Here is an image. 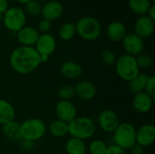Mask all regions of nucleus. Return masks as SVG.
<instances>
[{"mask_svg":"<svg viewBox=\"0 0 155 154\" xmlns=\"http://www.w3.org/2000/svg\"><path fill=\"white\" fill-rule=\"evenodd\" d=\"M9 62L12 69L19 74H29L41 64L40 55L34 46L16 47L11 53Z\"/></svg>","mask_w":155,"mask_h":154,"instance_id":"obj_1","label":"nucleus"},{"mask_svg":"<svg viewBox=\"0 0 155 154\" xmlns=\"http://www.w3.org/2000/svg\"><path fill=\"white\" fill-rule=\"evenodd\" d=\"M96 131V124L93 119L87 116L75 117L68 123V134L71 137L82 141L90 139Z\"/></svg>","mask_w":155,"mask_h":154,"instance_id":"obj_2","label":"nucleus"},{"mask_svg":"<svg viewBox=\"0 0 155 154\" xmlns=\"http://www.w3.org/2000/svg\"><path fill=\"white\" fill-rule=\"evenodd\" d=\"M76 34L86 41H94L99 38L102 31L100 22L94 16L81 17L75 24Z\"/></svg>","mask_w":155,"mask_h":154,"instance_id":"obj_3","label":"nucleus"},{"mask_svg":"<svg viewBox=\"0 0 155 154\" xmlns=\"http://www.w3.org/2000/svg\"><path fill=\"white\" fill-rule=\"evenodd\" d=\"M20 132L23 140L35 143L44 137L46 126L39 118H29L20 123Z\"/></svg>","mask_w":155,"mask_h":154,"instance_id":"obj_4","label":"nucleus"},{"mask_svg":"<svg viewBox=\"0 0 155 154\" xmlns=\"http://www.w3.org/2000/svg\"><path fill=\"white\" fill-rule=\"evenodd\" d=\"M114 65L117 75L126 82H130L140 73L135 56L127 54H122L117 58Z\"/></svg>","mask_w":155,"mask_h":154,"instance_id":"obj_5","label":"nucleus"},{"mask_svg":"<svg viewBox=\"0 0 155 154\" xmlns=\"http://www.w3.org/2000/svg\"><path fill=\"white\" fill-rule=\"evenodd\" d=\"M113 133L114 144L125 151L136 143V129L130 123H120Z\"/></svg>","mask_w":155,"mask_h":154,"instance_id":"obj_6","label":"nucleus"},{"mask_svg":"<svg viewBox=\"0 0 155 154\" xmlns=\"http://www.w3.org/2000/svg\"><path fill=\"white\" fill-rule=\"evenodd\" d=\"M26 22V15L24 9L12 6L3 14V24L10 32L17 33L23 28Z\"/></svg>","mask_w":155,"mask_h":154,"instance_id":"obj_7","label":"nucleus"},{"mask_svg":"<svg viewBox=\"0 0 155 154\" xmlns=\"http://www.w3.org/2000/svg\"><path fill=\"white\" fill-rule=\"evenodd\" d=\"M97 122L102 131L107 133H113L120 124V118L114 111L107 109L98 114Z\"/></svg>","mask_w":155,"mask_h":154,"instance_id":"obj_8","label":"nucleus"},{"mask_svg":"<svg viewBox=\"0 0 155 154\" xmlns=\"http://www.w3.org/2000/svg\"><path fill=\"white\" fill-rule=\"evenodd\" d=\"M122 44L127 54L137 56L140 54L143 53V49H144L143 39L139 37L134 33L126 34V35L122 40Z\"/></svg>","mask_w":155,"mask_h":154,"instance_id":"obj_9","label":"nucleus"},{"mask_svg":"<svg viewBox=\"0 0 155 154\" xmlns=\"http://www.w3.org/2000/svg\"><path fill=\"white\" fill-rule=\"evenodd\" d=\"M54 113L57 120L69 123L75 117H77V109L71 101L60 100L54 108Z\"/></svg>","mask_w":155,"mask_h":154,"instance_id":"obj_10","label":"nucleus"},{"mask_svg":"<svg viewBox=\"0 0 155 154\" xmlns=\"http://www.w3.org/2000/svg\"><path fill=\"white\" fill-rule=\"evenodd\" d=\"M34 47L35 48L39 55L49 57L55 51L56 48L55 38L49 33L42 34L39 35Z\"/></svg>","mask_w":155,"mask_h":154,"instance_id":"obj_11","label":"nucleus"},{"mask_svg":"<svg viewBox=\"0 0 155 154\" xmlns=\"http://www.w3.org/2000/svg\"><path fill=\"white\" fill-rule=\"evenodd\" d=\"M134 34L142 39L149 38L154 31V21L150 19L146 15H140L134 23Z\"/></svg>","mask_w":155,"mask_h":154,"instance_id":"obj_12","label":"nucleus"},{"mask_svg":"<svg viewBox=\"0 0 155 154\" xmlns=\"http://www.w3.org/2000/svg\"><path fill=\"white\" fill-rule=\"evenodd\" d=\"M136 143L140 144L143 148L151 146L155 141L154 125L147 123L142 125L136 130Z\"/></svg>","mask_w":155,"mask_h":154,"instance_id":"obj_13","label":"nucleus"},{"mask_svg":"<svg viewBox=\"0 0 155 154\" xmlns=\"http://www.w3.org/2000/svg\"><path fill=\"white\" fill-rule=\"evenodd\" d=\"M64 13V5L61 2L57 0L47 1L44 5H42L41 15L44 19L49 21L57 20Z\"/></svg>","mask_w":155,"mask_h":154,"instance_id":"obj_14","label":"nucleus"},{"mask_svg":"<svg viewBox=\"0 0 155 154\" xmlns=\"http://www.w3.org/2000/svg\"><path fill=\"white\" fill-rule=\"evenodd\" d=\"M40 34L38 30L32 26H24L16 33V38L23 46H35Z\"/></svg>","mask_w":155,"mask_h":154,"instance_id":"obj_15","label":"nucleus"},{"mask_svg":"<svg viewBox=\"0 0 155 154\" xmlns=\"http://www.w3.org/2000/svg\"><path fill=\"white\" fill-rule=\"evenodd\" d=\"M74 94L84 101H89L94 98L97 93L96 86L90 81H81L74 86Z\"/></svg>","mask_w":155,"mask_h":154,"instance_id":"obj_16","label":"nucleus"},{"mask_svg":"<svg viewBox=\"0 0 155 154\" xmlns=\"http://www.w3.org/2000/svg\"><path fill=\"white\" fill-rule=\"evenodd\" d=\"M153 99L145 92H142L134 95L133 106L134 110L140 113H147L151 111Z\"/></svg>","mask_w":155,"mask_h":154,"instance_id":"obj_17","label":"nucleus"},{"mask_svg":"<svg viewBox=\"0 0 155 154\" xmlns=\"http://www.w3.org/2000/svg\"><path fill=\"white\" fill-rule=\"evenodd\" d=\"M108 38L113 42H122L126 35L125 25L120 21H113L107 25L106 29Z\"/></svg>","mask_w":155,"mask_h":154,"instance_id":"obj_18","label":"nucleus"},{"mask_svg":"<svg viewBox=\"0 0 155 154\" xmlns=\"http://www.w3.org/2000/svg\"><path fill=\"white\" fill-rule=\"evenodd\" d=\"M60 72L61 74L67 79H76L82 75L83 68L79 64L74 61H66L61 65Z\"/></svg>","mask_w":155,"mask_h":154,"instance_id":"obj_19","label":"nucleus"},{"mask_svg":"<svg viewBox=\"0 0 155 154\" xmlns=\"http://www.w3.org/2000/svg\"><path fill=\"white\" fill-rule=\"evenodd\" d=\"M2 132L5 137L11 142H18L22 139L20 132V123L15 122V120L2 125Z\"/></svg>","mask_w":155,"mask_h":154,"instance_id":"obj_20","label":"nucleus"},{"mask_svg":"<svg viewBox=\"0 0 155 154\" xmlns=\"http://www.w3.org/2000/svg\"><path fill=\"white\" fill-rule=\"evenodd\" d=\"M64 149L67 154H86L87 146L84 141L70 137L64 145Z\"/></svg>","mask_w":155,"mask_h":154,"instance_id":"obj_21","label":"nucleus"},{"mask_svg":"<svg viewBox=\"0 0 155 154\" xmlns=\"http://www.w3.org/2000/svg\"><path fill=\"white\" fill-rule=\"evenodd\" d=\"M15 115V108L6 100L0 99V124L4 125L14 120Z\"/></svg>","mask_w":155,"mask_h":154,"instance_id":"obj_22","label":"nucleus"},{"mask_svg":"<svg viewBox=\"0 0 155 154\" xmlns=\"http://www.w3.org/2000/svg\"><path fill=\"white\" fill-rule=\"evenodd\" d=\"M149 78H150V76L147 75L146 74L139 73L133 80H131L129 82V89H130V91L134 94L144 92Z\"/></svg>","mask_w":155,"mask_h":154,"instance_id":"obj_23","label":"nucleus"},{"mask_svg":"<svg viewBox=\"0 0 155 154\" xmlns=\"http://www.w3.org/2000/svg\"><path fill=\"white\" fill-rule=\"evenodd\" d=\"M49 132L54 137L63 138L68 134V123L60 120H55L50 123Z\"/></svg>","mask_w":155,"mask_h":154,"instance_id":"obj_24","label":"nucleus"},{"mask_svg":"<svg viewBox=\"0 0 155 154\" xmlns=\"http://www.w3.org/2000/svg\"><path fill=\"white\" fill-rule=\"evenodd\" d=\"M151 5V0H128L130 9L140 15H145Z\"/></svg>","mask_w":155,"mask_h":154,"instance_id":"obj_25","label":"nucleus"},{"mask_svg":"<svg viewBox=\"0 0 155 154\" xmlns=\"http://www.w3.org/2000/svg\"><path fill=\"white\" fill-rule=\"evenodd\" d=\"M75 24L67 22L63 24L58 29V35L64 41H69L75 35Z\"/></svg>","mask_w":155,"mask_h":154,"instance_id":"obj_26","label":"nucleus"},{"mask_svg":"<svg viewBox=\"0 0 155 154\" xmlns=\"http://www.w3.org/2000/svg\"><path fill=\"white\" fill-rule=\"evenodd\" d=\"M107 147L108 146L104 141L94 140L89 143L87 147V151L90 154H105Z\"/></svg>","mask_w":155,"mask_h":154,"instance_id":"obj_27","label":"nucleus"},{"mask_svg":"<svg viewBox=\"0 0 155 154\" xmlns=\"http://www.w3.org/2000/svg\"><path fill=\"white\" fill-rule=\"evenodd\" d=\"M57 95L62 101H71V99L75 96L74 88L71 84H64L59 87L57 91Z\"/></svg>","mask_w":155,"mask_h":154,"instance_id":"obj_28","label":"nucleus"},{"mask_svg":"<svg viewBox=\"0 0 155 154\" xmlns=\"http://www.w3.org/2000/svg\"><path fill=\"white\" fill-rule=\"evenodd\" d=\"M25 13L32 16H37L41 15L42 12V4L36 0H30L25 4Z\"/></svg>","mask_w":155,"mask_h":154,"instance_id":"obj_29","label":"nucleus"},{"mask_svg":"<svg viewBox=\"0 0 155 154\" xmlns=\"http://www.w3.org/2000/svg\"><path fill=\"white\" fill-rule=\"evenodd\" d=\"M136 62L139 69H148L153 64V58L151 54L146 53H142L139 55L135 56Z\"/></svg>","mask_w":155,"mask_h":154,"instance_id":"obj_30","label":"nucleus"},{"mask_svg":"<svg viewBox=\"0 0 155 154\" xmlns=\"http://www.w3.org/2000/svg\"><path fill=\"white\" fill-rule=\"evenodd\" d=\"M116 55L114 53V51L110 49H104L101 52V60L104 64L107 66H112L116 62Z\"/></svg>","mask_w":155,"mask_h":154,"instance_id":"obj_31","label":"nucleus"},{"mask_svg":"<svg viewBox=\"0 0 155 154\" xmlns=\"http://www.w3.org/2000/svg\"><path fill=\"white\" fill-rule=\"evenodd\" d=\"M52 27V22L46 19H41L38 23V26H37V30L38 32L42 33V34H48L49 31L51 30Z\"/></svg>","mask_w":155,"mask_h":154,"instance_id":"obj_32","label":"nucleus"},{"mask_svg":"<svg viewBox=\"0 0 155 154\" xmlns=\"http://www.w3.org/2000/svg\"><path fill=\"white\" fill-rule=\"evenodd\" d=\"M146 93H148L153 99L155 98V77L154 76H150L148 83L146 84L145 87V91Z\"/></svg>","mask_w":155,"mask_h":154,"instance_id":"obj_33","label":"nucleus"},{"mask_svg":"<svg viewBox=\"0 0 155 154\" xmlns=\"http://www.w3.org/2000/svg\"><path fill=\"white\" fill-rule=\"evenodd\" d=\"M105 154H127L126 153V151L120 148L119 146L115 145V144H113L111 146H108L107 147V150H106V152Z\"/></svg>","mask_w":155,"mask_h":154,"instance_id":"obj_34","label":"nucleus"},{"mask_svg":"<svg viewBox=\"0 0 155 154\" xmlns=\"http://www.w3.org/2000/svg\"><path fill=\"white\" fill-rule=\"evenodd\" d=\"M34 145H35V143L33 142H30V141H26V140H23L21 139L20 140V146L21 148L24 150V151H31L34 149Z\"/></svg>","mask_w":155,"mask_h":154,"instance_id":"obj_35","label":"nucleus"},{"mask_svg":"<svg viewBox=\"0 0 155 154\" xmlns=\"http://www.w3.org/2000/svg\"><path fill=\"white\" fill-rule=\"evenodd\" d=\"M128 150L130 151L131 154H143V152H144V148L138 143H134Z\"/></svg>","mask_w":155,"mask_h":154,"instance_id":"obj_36","label":"nucleus"},{"mask_svg":"<svg viewBox=\"0 0 155 154\" xmlns=\"http://www.w3.org/2000/svg\"><path fill=\"white\" fill-rule=\"evenodd\" d=\"M8 8V0H0V14L3 15Z\"/></svg>","mask_w":155,"mask_h":154,"instance_id":"obj_37","label":"nucleus"},{"mask_svg":"<svg viewBox=\"0 0 155 154\" xmlns=\"http://www.w3.org/2000/svg\"><path fill=\"white\" fill-rule=\"evenodd\" d=\"M146 15H147L150 19H152L153 21H154L155 20V5H151V6L149 7L148 11H147Z\"/></svg>","mask_w":155,"mask_h":154,"instance_id":"obj_38","label":"nucleus"},{"mask_svg":"<svg viewBox=\"0 0 155 154\" xmlns=\"http://www.w3.org/2000/svg\"><path fill=\"white\" fill-rule=\"evenodd\" d=\"M15 1H16V2H18V3H20V4L25 5V4H26L28 1H30V0H15Z\"/></svg>","mask_w":155,"mask_h":154,"instance_id":"obj_39","label":"nucleus"},{"mask_svg":"<svg viewBox=\"0 0 155 154\" xmlns=\"http://www.w3.org/2000/svg\"><path fill=\"white\" fill-rule=\"evenodd\" d=\"M3 23V15L2 14H0V25Z\"/></svg>","mask_w":155,"mask_h":154,"instance_id":"obj_40","label":"nucleus"},{"mask_svg":"<svg viewBox=\"0 0 155 154\" xmlns=\"http://www.w3.org/2000/svg\"><path fill=\"white\" fill-rule=\"evenodd\" d=\"M36 1H38V2H40V3H42V2H47L48 0H36Z\"/></svg>","mask_w":155,"mask_h":154,"instance_id":"obj_41","label":"nucleus"}]
</instances>
